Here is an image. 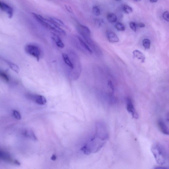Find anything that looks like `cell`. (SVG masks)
Returning <instances> with one entry per match:
<instances>
[{"label": "cell", "mask_w": 169, "mask_h": 169, "mask_svg": "<svg viewBox=\"0 0 169 169\" xmlns=\"http://www.w3.org/2000/svg\"><path fill=\"white\" fill-rule=\"evenodd\" d=\"M4 61L8 64L11 69L17 73L19 72L20 71L19 68L16 65L7 60H4Z\"/></svg>", "instance_id": "cell-16"}, {"label": "cell", "mask_w": 169, "mask_h": 169, "mask_svg": "<svg viewBox=\"0 0 169 169\" xmlns=\"http://www.w3.org/2000/svg\"><path fill=\"white\" fill-rule=\"evenodd\" d=\"M0 160L16 166H20V163L13 158L10 153L0 147Z\"/></svg>", "instance_id": "cell-4"}, {"label": "cell", "mask_w": 169, "mask_h": 169, "mask_svg": "<svg viewBox=\"0 0 169 169\" xmlns=\"http://www.w3.org/2000/svg\"><path fill=\"white\" fill-rule=\"evenodd\" d=\"M116 28L119 31H124L126 29L124 25L120 22L117 23L115 25Z\"/></svg>", "instance_id": "cell-23"}, {"label": "cell", "mask_w": 169, "mask_h": 169, "mask_svg": "<svg viewBox=\"0 0 169 169\" xmlns=\"http://www.w3.org/2000/svg\"><path fill=\"white\" fill-rule=\"evenodd\" d=\"M66 8L68 11H69L71 13L72 12V10L71 8L70 7V6H66Z\"/></svg>", "instance_id": "cell-29"}, {"label": "cell", "mask_w": 169, "mask_h": 169, "mask_svg": "<svg viewBox=\"0 0 169 169\" xmlns=\"http://www.w3.org/2000/svg\"><path fill=\"white\" fill-rule=\"evenodd\" d=\"M13 117L17 120H21L22 119V116L20 113L18 111L14 110L12 112Z\"/></svg>", "instance_id": "cell-21"}, {"label": "cell", "mask_w": 169, "mask_h": 169, "mask_svg": "<svg viewBox=\"0 0 169 169\" xmlns=\"http://www.w3.org/2000/svg\"><path fill=\"white\" fill-rule=\"evenodd\" d=\"M151 151L158 164L162 165L166 163L167 153L165 148L159 142L155 143L151 147Z\"/></svg>", "instance_id": "cell-1"}, {"label": "cell", "mask_w": 169, "mask_h": 169, "mask_svg": "<svg viewBox=\"0 0 169 169\" xmlns=\"http://www.w3.org/2000/svg\"><path fill=\"white\" fill-rule=\"evenodd\" d=\"M62 57L65 64L72 69H73L74 65L68 55L65 53H63L62 54Z\"/></svg>", "instance_id": "cell-15"}, {"label": "cell", "mask_w": 169, "mask_h": 169, "mask_svg": "<svg viewBox=\"0 0 169 169\" xmlns=\"http://www.w3.org/2000/svg\"><path fill=\"white\" fill-rule=\"evenodd\" d=\"M150 2L152 3H156V2H158L157 1H150Z\"/></svg>", "instance_id": "cell-32"}, {"label": "cell", "mask_w": 169, "mask_h": 169, "mask_svg": "<svg viewBox=\"0 0 169 169\" xmlns=\"http://www.w3.org/2000/svg\"><path fill=\"white\" fill-rule=\"evenodd\" d=\"M138 26L140 28H145V24L140 23L138 24Z\"/></svg>", "instance_id": "cell-28"}, {"label": "cell", "mask_w": 169, "mask_h": 169, "mask_svg": "<svg viewBox=\"0 0 169 169\" xmlns=\"http://www.w3.org/2000/svg\"><path fill=\"white\" fill-rule=\"evenodd\" d=\"M126 108L128 112L134 118L138 119L139 115L135 109L132 100L129 98H127L126 99Z\"/></svg>", "instance_id": "cell-6"}, {"label": "cell", "mask_w": 169, "mask_h": 169, "mask_svg": "<svg viewBox=\"0 0 169 169\" xmlns=\"http://www.w3.org/2000/svg\"><path fill=\"white\" fill-rule=\"evenodd\" d=\"M0 78H1L6 82H8L9 81V78L7 74L1 70H0Z\"/></svg>", "instance_id": "cell-19"}, {"label": "cell", "mask_w": 169, "mask_h": 169, "mask_svg": "<svg viewBox=\"0 0 169 169\" xmlns=\"http://www.w3.org/2000/svg\"><path fill=\"white\" fill-rule=\"evenodd\" d=\"M24 50L27 54L35 58L38 61L43 55V52L41 48L35 43L28 44L25 46Z\"/></svg>", "instance_id": "cell-3"}, {"label": "cell", "mask_w": 169, "mask_h": 169, "mask_svg": "<svg viewBox=\"0 0 169 169\" xmlns=\"http://www.w3.org/2000/svg\"><path fill=\"white\" fill-rule=\"evenodd\" d=\"M77 37L80 46L84 48L85 50L87 51V52L92 54V51L88 45H87V43L81 39L80 37L77 36Z\"/></svg>", "instance_id": "cell-12"}, {"label": "cell", "mask_w": 169, "mask_h": 169, "mask_svg": "<svg viewBox=\"0 0 169 169\" xmlns=\"http://www.w3.org/2000/svg\"><path fill=\"white\" fill-rule=\"evenodd\" d=\"M123 9L125 13L127 14L130 13L133 11L132 8L127 5H124V6Z\"/></svg>", "instance_id": "cell-22"}, {"label": "cell", "mask_w": 169, "mask_h": 169, "mask_svg": "<svg viewBox=\"0 0 169 169\" xmlns=\"http://www.w3.org/2000/svg\"><path fill=\"white\" fill-rule=\"evenodd\" d=\"M23 135L33 140H37V138L34 131L32 129H27L24 130L22 132Z\"/></svg>", "instance_id": "cell-10"}, {"label": "cell", "mask_w": 169, "mask_h": 169, "mask_svg": "<svg viewBox=\"0 0 169 169\" xmlns=\"http://www.w3.org/2000/svg\"><path fill=\"white\" fill-rule=\"evenodd\" d=\"M0 9L7 13L9 18H11L14 14V10L10 6L5 3L0 1Z\"/></svg>", "instance_id": "cell-8"}, {"label": "cell", "mask_w": 169, "mask_h": 169, "mask_svg": "<svg viewBox=\"0 0 169 169\" xmlns=\"http://www.w3.org/2000/svg\"><path fill=\"white\" fill-rule=\"evenodd\" d=\"M32 15L35 19L43 26L61 35H66L65 31L50 19H47L42 16L35 13H32Z\"/></svg>", "instance_id": "cell-2"}, {"label": "cell", "mask_w": 169, "mask_h": 169, "mask_svg": "<svg viewBox=\"0 0 169 169\" xmlns=\"http://www.w3.org/2000/svg\"><path fill=\"white\" fill-rule=\"evenodd\" d=\"M133 54L135 58L141 60L142 63L145 61L146 58L145 55L139 50H135L133 52Z\"/></svg>", "instance_id": "cell-14"}, {"label": "cell", "mask_w": 169, "mask_h": 169, "mask_svg": "<svg viewBox=\"0 0 169 169\" xmlns=\"http://www.w3.org/2000/svg\"><path fill=\"white\" fill-rule=\"evenodd\" d=\"M28 98L35 103L40 105H44L47 102L46 98L44 96L32 93H28L27 95Z\"/></svg>", "instance_id": "cell-5"}, {"label": "cell", "mask_w": 169, "mask_h": 169, "mask_svg": "<svg viewBox=\"0 0 169 169\" xmlns=\"http://www.w3.org/2000/svg\"><path fill=\"white\" fill-rule=\"evenodd\" d=\"M51 159L52 161H54L57 159V156L54 154L52 155Z\"/></svg>", "instance_id": "cell-31"}, {"label": "cell", "mask_w": 169, "mask_h": 169, "mask_svg": "<svg viewBox=\"0 0 169 169\" xmlns=\"http://www.w3.org/2000/svg\"><path fill=\"white\" fill-rule=\"evenodd\" d=\"M158 126L161 132L166 135H169V129L168 127L162 119H159L157 122Z\"/></svg>", "instance_id": "cell-9"}, {"label": "cell", "mask_w": 169, "mask_h": 169, "mask_svg": "<svg viewBox=\"0 0 169 169\" xmlns=\"http://www.w3.org/2000/svg\"><path fill=\"white\" fill-rule=\"evenodd\" d=\"M154 169H168V168L164 167L158 166L155 167Z\"/></svg>", "instance_id": "cell-30"}, {"label": "cell", "mask_w": 169, "mask_h": 169, "mask_svg": "<svg viewBox=\"0 0 169 169\" xmlns=\"http://www.w3.org/2000/svg\"><path fill=\"white\" fill-rule=\"evenodd\" d=\"M162 17L165 20L169 22V12L168 11H166L164 12L163 14Z\"/></svg>", "instance_id": "cell-25"}, {"label": "cell", "mask_w": 169, "mask_h": 169, "mask_svg": "<svg viewBox=\"0 0 169 169\" xmlns=\"http://www.w3.org/2000/svg\"><path fill=\"white\" fill-rule=\"evenodd\" d=\"M52 38L55 42L56 45L61 48H63L65 47L64 43L62 41L60 37L57 35L52 33Z\"/></svg>", "instance_id": "cell-11"}, {"label": "cell", "mask_w": 169, "mask_h": 169, "mask_svg": "<svg viewBox=\"0 0 169 169\" xmlns=\"http://www.w3.org/2000/svg\"><path fill=\"white\" fill-rule=\"evenodd\" d=\"M77 28L78 32L83 37L85 40L90 38L91 32L88 27L79 24Z\"/></svg>", "instance_id": "cell-7"}, {"label": "cell", "mask_w": 169, "mask_h": 169, "mask_svg": "<svg viewBox=\"0 0 169 169\" xmlns=\"http://www.w3.org/2000/svg\"><path fill=\"white\" fill-rule=\"evenodd\" d=\"M107 19L110 23L115 22L117 19L116 16L113 13H109L107 15Z\"/></svg>", "instance_id": "cell-17"}, {"label": "cell", "mask_w": 169, "mask_h": 169, "mask_svg": "<svg viewBox=\"0 0 169 169\" xmlns=\"http://www.w3.org/2000/svg\"><path fill=\"white\" fill-rule=\"evenodd\" d=\"M95 24L98 27H99L101 25V21L99 20L96 19L95 20Z\"/></svg>", "instance_id": "cell-27"}, {"label": "cell", "mask_w": 169, "mask_h": 169, "mask_svg": "<svg viewBox=\"0 0 169 169\" xmlns=\"http://www.w3.org/2000/svg\"><path fill=\"white\" fill-rule=\"evenodd\" d=\"M92 10L93 14L96 16H99L101 14V11L97 6L93 7Z\"/></svg>", "instance_id": "cell-24"}, {"label": "cell", "mask_w": 169, "mask_h": 169, "mask_svg": "<svg viewBox=\"0 0 169 169\" xmlns=\"http://www.w3.org/2000/svg\"><path fill=\"white\" fill-rule=\"evenodd\" d=\"M49 19L58 26H64V24L63 22H62L61 20L58 19V18L51 17L49 18Z\"/></svg>", "instance_id": "cell-18"}, {"label": "cell", "mask_w": 169, "mask_h": 169, "mask_svg": "<svg viewBox=\"0 0 169 169\" xmlns=\"http://www.w3.org/2000/svg\"><path fill=\"white\" fill-rule=\"evenodd\" d=\"M107 36L110 42L116 43L119 40L117 35L111 31H108L107 33Z\"/></svg>", "instance_id": "cell-13"}, {"label": "cell", "mask_w": 169, "mask_h": 169, "mask_svg": "<svg viewBox=\"0 0 169 169\" xmlns=\"http://www.w3.org/2000/svg\"><path fill=\"white\" fill-rule=\"evenodd\" d=\"M129 26L131 29L133 30L134 32H136V24L135 22H131L129 23Z\"/></svg>", "instance_id": "cell-26"}, {"label": "cell", "mask_w": 169, "mask_h": 169, "mask_svg": "<svg viewBox=\"0 0 169 169\" xmlns=\"http://www.w3.org/2000/svg\"><path fill=\"white\" fill-rule=\"evenodd\" d=\"M143 45L146 49H149L151 47V42L147 39H144L142 42Z\"/></svg>", "instance_id": "cell-20"}]
</instances>
